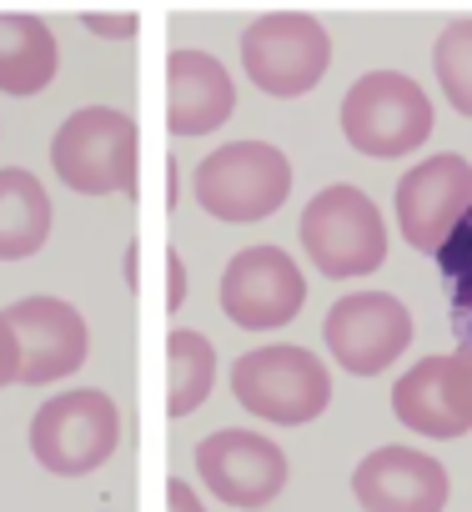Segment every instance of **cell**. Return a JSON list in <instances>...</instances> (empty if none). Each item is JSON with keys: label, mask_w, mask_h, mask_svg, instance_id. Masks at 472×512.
<instances>
[{"label": "cell", "mask_w": 472, "mask_h": 512, "mask_svg": "<svg viewBox=\"0 0 472 512\" xmlns=\"http://www.w3.org/2000/svg\"><path fill=\"white\" fill-rule=\"evenodd\" d=\"M297 236H302L307 262L322 277H332V282L372 277L387 262V221H382L377 201L362 186H352V181L322 186L302 206Z\"/></svg>", "instance_id": "cell-1"}, {"label": "cell", "mask_w": 472, "mask_h": 512, "mask_svg": "<svg viewBox=\"0 0 472 512\" xmlns=\"http://www.w3.org/2000/svg\"><path fill=\"white\" fill-rule=\"evenodd\" d=\"M191 196L226 226L267 221L292 196V161L272 141H226L191 171Z\"/></svg>", "instance_id": "cell-2"}, {"label": "cell", "mask_w": 472, "mask_h": 512, "mask_svg": "<svg viewBox=\"0 0 472 512\" xmlns=\"http://www.w3.org/2000/svg\"><path fill=\"white\" fill-rule=\"evenodd\" d=\"M136 156L141 126L131 111L116 106H81L61 121L51 141V166L76 196H136Z\"/></svg>", "instance_id": "cell-3"}, {"label": "cell", "mask_w": 472, "mask_h": 512, "mask_svg": "<svg viewBox=\"0 0 472 512\" xmlns=\"http://www.w3.org/2000/svg\"><path fill=\"white\" fill-rule=\"evenodd\" d=\"M432 101L407 71H367L342 96V136L367 161H402L432 136Z\"/></svg>", "instance_id": "cell-4"}, {"label": "cell", "mask_w": 472, "mask_h": 512, "mask_svg": "<svg viewBox=\"0 0 472 512\" xmlns=\"http://www.w3.org/2000/svg\"><path fill=\"white\" fill-rule=\"evenodd\" d=\"M231 397L277 427H307L332 402V372L317 352L272 342L231 362Z\"/></svg>", "instance_id": "cell-5"}, {"label": "cell", "mask_w": 472, "mask_h": 512, "mask_svg": "<svg viewBox=\"0 0 472 512\" xmlns=\"http://www.w3.org/2000/svg\"><path fill=\"white\" fill-rule=\"evenodd\" d=\"M121 447V412L101 387H71L36 407L31 457L51 477H86L106 467Z\"/></svg>", "instance_id": "cell-6"}, {"label": "cell", "mask_w": 472, "mask_h": 512, "mask_svg": "<svg viewBox=\"0 0 472 512\" xmlns=\"http://www.w3.org/2000/svg\"><path fill=\"white\" fill-rule=\"evenodd\" d=\"M332 66V36L307 11H272L242 31V71L262 96L297 101L317 91Z\"/></svg>", "instance_id": "cell-7"}, {"label": "cell", "mask_w": 472, "mask_h": 512, "mask_svg": "<svg viewBox=\"0 0 472 512\" xmlns=\"http://www.w3.org/2000/svg\"><path fill=\"white\" fill-rule=\"evenodd\" d=\"M307 307V277L272 241L242 246L221 272V312L242 332H277Z\"/></svg>", "instance_id": "cell-8"}, {"label": "cell", "mask_w": 472, "mask_h": 512, "mask_svg": "<svg viewBox=\"0 0 472 512\" xmlns=\"http://www.w3.org/2000/svg\"><path fill=\"white\" fill-rule=\"evenodd\" d=\"M327 357L352 377H377L392 362H402L412 342V312L392 292H347L322 317Z\"/></svg>", "instance_id": "cell-9"}, {"label": "cell", "mask_w": 472, "mask_h": 512, "mask_svg": "<svg viewBox=\"0 0 472 512\" xmlns=\"http://www.w3.org/2000/svg\"><path fill=\"white\" fill-rule=\"evenodd\" d=\"M196 477L226 507H267V502L282 497V487L292 477V462L262 432L221 427V432L196 442Z\"/></svg>", "instance_id": "cell-10"}, {"label": "cell", "mask_w": 472, "mask_h": 512, "mask_svg": "<svg viewBox=\"0 0 472 512\" xmlns=\"http://www.w3.org/2000/svg\"><path fill=\"white\" fill-rule=\"evenodd\" d=\"M467 201H472V161L457 151H437V156L407 166V176L397 181L392 211H397L407 246L422 256H437V246L447 241V231L457 226Z\"/></svg>", "instance_id": "cell-11"}, {"label": "cell", "mask_w": 472, "mask_h": 512, "mask_svg": "<svg viewBox=\"0 0 472 512\" xmlns=\"http://www.w3.org/2000/svg\"><path fill=\"white\" fill-rule=\"evenodd\" d=\"M6 322L21 342V387L66 382L91 357V327L61 297H21L16 307H6Z\"/></svg>", "instance_id": "cell-12"}, {"label": "cell", "mask_w": 472, "mask_h": 512, "mask_svg": "<svg viewBox=\"0 0 472 512\" xmlns=\"http://www.w3.org/2000/svg\"><path fill=\"white\" fill-rule=\"evenodd\" d=\"M392 412L407 432L447 442L472 432V372L452 357H422L392 382Z\"/></svg>", "instance_id": "cell-13"}, {"label": "cell", "mask_w": 472, "mask_h": 512, "mask_svg": "<svg viewBox=\"0 0 472 512\" xmlns=\"http://www.w3.org/2000/svg\"><path fill=\"white\" fill-rule=\"evenodd\" d=\"M352 497L362 512H442L452 497V477L432 452L372 447L352 467Z\"/></svg>", "instance_id": "cell-14"}, {"label": "cell", "mask_w": 472, "mask_h": 512, "mask_svg": "<svg viewBox=\"0 0 472 512\" xmlns=\"http://www.w3.org/2000/svg\"><path fill=\"white\" fill-rule=\"evenodd\" d=\"M236 111V81L211 51H171L166 56V126L171 136L221 131Z\"/></svg>", "instance_id": "cell-15"}, {"label": "cell", "mask_w": 472, "mask_h": 512, "mask_svg": "<svg viewBox=\"0 0 472 512\" xmlns=\"http://www.w3.org/2000/svg\"><path fill=\"white\" fill-rule=\"evenodd\" d=\"M61 46L41 16L0 11V91L6 96H41L56 81Z\"/></svg>", "instance_id": "cell-16"}, {"label": "cell", "mask_w": 472, "mask_h": 512, "mask_svg": "<svg viewBox=\"0 0 472 512\" xmlns=\"http://www.w3.org/2000/svg\"><path fill=\"white\" fill-rule=\"evenodd\" d=\"M51 196L36 171L0 166V262H26L51 241Z\"/></svg>", "instance_id": "cell-17"}, {"label": "cell", "mask_w": 472, "mask_h": 512, "mask_svg": "<svg viewBox=\"0 0 472 512\" xmlns=\"http://www.w3.org/2000/svg\"><path fill=\"white\" fill-rule=\"evenodd\" d=\"M166 362H171V402L166 407H171V417H191L216 387V347L201 332L176 327L166 337Z\"/></svg>", "instance_id": "cell-18"}, {"label": "cell", "mask_w": 472, "mask_h": 512, "mask_svg": "<svg viewBox=\"0 0 472 512\" xmlns=\"http://www.w3.org/2000/svg\"><path fill=\"white\" fill-rule=\"evenodd\" d=\"M437 267H442V287L452 302V332L457 342H472V201L447 231V241L437 246Z\"/></svg>", "instance_id": "cell-19"}, {"label": "cell", "mask_w": 472, "mask_h": 512, "mask_svg": "<svg viewBox=\"0 0 472 512\" xmlns=\"http://www.w3.org/2000/svg\"><path fill=\"white\" fill-rule=\"evenodd\" d=\"M432 76H437L447 106L472 121V16L442 26V36L432 41Z\"/></svg>", "instance_id": "cell-20"}, {"label": "cell", "mask_w": 472, "mask_h": 512, "mask_svg": "<svg viewBox=\"0 0 472 512\" xmlns=\"http://www.w3.org/2000/svg\"><path fill=\"white\" fill-rule=\"evenodd\" d=\"M81 26H86L91 36H101V41H131V36L141 31V16H131V11H121V16H111V11H86Z\"/></svg>", "instance_id": "cell-21"}, {"label": "cell", "mask_w": 472, "mask_h": 512, "mask_svg": "<svg viewBox=\"0 0 472 512\" xmlns=\"http://www.w3.org/2000/svg\"><path fill=\"white\" fill-rule=\"evenodd\" d=\"M11 382H21V342H16V327L6 322V312H0V392Z\"/></svg>", "instance_id": "cell-22"}, {"label": "cell", "mask_w": 472, "mask_h": 512, "mask_svg": "<svg viewBox=\"0 0 472 512\" xmlns=\"http://www.w3.org/2000/svg\"><path fill=\"white\" fill-rule=\"evenodd\" d=\"M166 512H206V502L196 497V487L186 477H171L166 482Z\"/></svg>", "instance_id": "cell-23"}, {"label": "cell", "mask_w": 472, "mask_h": 512, "mask_svg": "<svg viewBox=\"0 0 472 512\" xmlns=\"http://www.w3.org/2000/svg\"><path fill=\"white\" fill-rule=\"evenodd\" d=\"M166 267H171V292H166V307H171V312H181V302H186V267H181V251H171V246H166Z\"/></svg>", "instance_id": "cell-24"}, {"label": "cell", "mask_w": 472, "mask_h": 512, "mask_svg": "<svg viewBox=\"0 0 472 512\" xmlns=\"http://www.w3.org/2000/svg\"><path fill=\"white\" fill-rule=\"evenodd\" d=\"M457 357L467 362V372H472V342H457Z\"/></svg>", "instance_id": "cell-25"}]
</instances>
